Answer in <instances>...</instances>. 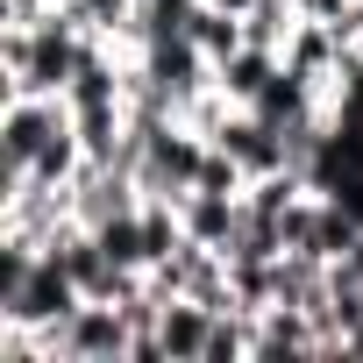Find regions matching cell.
<instances>
[{"label":"cell","mask_w":363,"mask_h":363,"mask_svg":"<svg viewBox=\"0 0 363 363\" xmlns=\"http://www.w3.org/2000/svg\"><path fill=\"white\" fill-rule=\"evenodd\" d=\"M207 150H214V143H207L193 121H164V128H150V143H143V157H135V186H143L150 200H186V193L200 186Z\"/></svg>","instance_id":"obj_1"},{"label":"cell","mask_w":363,"mask_h":363,"mask_svg":"<svg viewBox=\"0 0 363 363\" xmlns=\"http://www.w3.org/2000/svg\"><path fill=\"white\" fill-rule=\"evenodd\" d=\"M36 335L50 342L57 363H128V349H135V328H128V313L114 299H86L72 320L36 328Z\"/></svg>","instance_id":"obj_2"},{"label":"cell","mask_w":363,"mask_h":363,"mask_svg":"<svg viewBox=\"0 0 363 363\" xmlns=\"http://www.w3.org/2000/svg\"><path fill=\"white\" fill-rule=\"evenodd\" d=\"M135 79H143V86H157L178 114H186V107L214 86V57H207L186 29H178V36H150V43L135 50Z\"/></svg>","instance_id":"obj_3"},{"label":"cell","mask_w":363,"mask_h":363,"mask_svg":"<svg viewBox=\"0 0 363 363\" xmlns=\"http://www.w3.org/2000/svg\"><path fill=\"white\" fill-rule=\"evenodd\" d=\"M79 306H86L79 278L43 250L36 271H29V285H22V299H15V306H0V320H15V328H57V320H72Z\"/></svg>","instance_id":"obj_4"},{"label":"cell","mask_w":363,"mask_h":363,"mask_svg":"<svg viewBox=\"0 0 363 363\" xmlns=\"http://www.w3.org/2000/svg\"><path fill=\"white\" fill-rule=\"evenodd\" d=\"M292 356H328V335H320L313 313L278 299V306L257 313V363H292Z\"/></svg>","instance_id":"obj_5"},{"label":"cell","mask_w":363,"mask_h":363,"mask_svg":"<svg viewBox=\"0 0 363 363\" xmlns=\"http://www.w3.org/2000/svg\"><path fill=\"white\" fill-rule=\"evenodd\" d=\"M178 221H186V235H193V242L228 250V242H235V228H242V193H207V186H193L186 200H178Z\"/></svg>","instance_id":"obj_6"},{"label":"cell","mask_w":363,"mask_h":363,"mask_svg":"<svg viewBox=\"0 0 363 363\" xmlns=\"http://www.w3.org/2000/svg\"><path fill=\"white\" fill-rule=\"evenodd\" d=\"M164 356L171 363H207V335H214V306L207 299H164Z\"/></svg>","instance_id":"obj_7"},{"label":"cell","mask_w":363,"mask_h":363,"mask_svg":"<svg viewBox=\"0 0 363 363\" xmlns=\"http://www.w3.org/2000/svg\"><path fill=\"white\" fill-rule=\"evenodd\" d=\"M278 65H285L278 50H257V43H242L235 57H221V65H214V86H221L235 107H250V100H257V93L278 79Z\"/></svg>","instance_id":"obj_8"},{"label":"cell","mask_w":363,"mask_h":363,"mask_svg":"<svg viewBox=\"0 0 363 363\" xmlns=\"http://www.w3.org/2000/svg\"><path fill=\"white\" fill-rule=\"evenodd\" d=\"M356 242H363V221H356L335 193H320V200H313V235H306V257L335 264V257H349Z\"/></svg>","instance_id":"obj_9"},{"label":"cell","mask_w":363,"mask_h":363,"mask_svg":"<svg viewBox=\"0 0 363 363\" xmlns=\"http://www.w3.org/2000/svg\"><path fill=\"white\" fill-rule=\"evenodd\" d=\"M186 36H193V43H200L214 65H221V57H235V50L250 43V36H242V15L214 8V0H200V15H193V29H186Z\"/></svg>","instance_id":"obj_10"},{"label":"cell","mask_w":363,"mask_h":363,"mask_svg":"<svg viewBox=\"0 0 363 363\" xmlns=\"http://www.w3.org/2000/svg\"><path fill=\"white\" fill-rule=\"evenodd\" d=\"M100 235V250L121 264V271H150V235H143V207L135 214H114V221H100L93 228Z\"/></svg>","instance_id":"obj_11"},{"label":"cell","mask_w":363,"mask_h":363,"mask_svg":"<svg viewBox=\"0 0 363 363\" xmlns=\"http://www.w3.org/2000/svg\"><path fill=\"white\" fill-rule=\"evenodd\" d=\"M200 15V0H135V50L150 36H178V29H193Z\"/></svg>","instance_id":"obj_12"},{"label":"cell","mask_w":363,"mask_h":363,"mask_svg":"<svg viewBox=\"0 0 363 363\" xmlns=\"http://www.w3.org/2000/svg\"><path fill=\"white\" fill-rule=\"evenodd\" d=\"M292 8H299L306 22H349V15L363 8V0H292Z\"/></svg>","instance_id":"obj_13"},{"label":"cell","mask_w":363,"mask_h":363,"mask_svg":"<svg viewBox=\"0 0 363 363\" xmlns=\"http://www.w3.org/2000/svg\"><path fill=\"white\" fill-rule=\"evenodd\" d=\"M214 8H228V15H250V8H257V0H214Z\"/></svg>","instance_id":"obj_14"}]
</instances>
